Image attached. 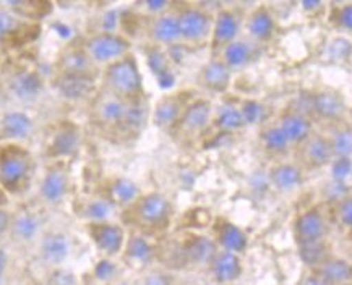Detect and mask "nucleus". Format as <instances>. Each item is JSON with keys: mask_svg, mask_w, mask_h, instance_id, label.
<instances>
[{"mask_svg": "<svg viewBox=\"0 0 352 285\" xmlns=\"http://www.w3.org/2000/svg\"><path fill=\"white\" fill-rule=\"evenodd\" d=\"M120 220L127 230L153 238L168 233L173 224L174 205L161 192L142 193L132 205L122 209Z\"/></svg>", "mask_w": 352, "mask_h": 285, "instance_id": "nucleus-1", "label": "nucleus"}, {"mask_svg": "<svg viewBox=\"0 0 352 285\" xmlns=\"http://www.w3.org/2000/svg\"><path fill=\"white\" fill-rule=\"evenodd\" d=\"M36 169L33 152L25 144H0V190L3 193L12 196L25 194L33 183Z\"/></svg>", "mask_w": 352, "mask_h": 285, "instance_id": "nucleus-2", "label": "nucleus"}, {"mask_svg": "<svg viewBox=\"0 0 352 285\" xmlns=\"http://www.w3.org/2000/svg\"><path fill=\"white\" fill-rule=\"evenodd\" d=\"M99 88L122 101H140L146 98L144 81L133 52L109 63L99 71Z\"/></svg>", "mask_w": 352, "mask_h": 285, "instance_id": "nucleus-3", "label": "nucleus"}, {"mask_svg": "<svg viewBox=\"0 0 352 285\" xmlns=\"http://www.w3.org/2000/svg\"><path fill=\"white\" fill-rule=\"evenodd\" d=\"M300 112H304L314 120V124H322L329 128L342 122L349 120V107L344 96L335 89H317V91H305L299 101L292 104Z\"/></svg>", "mask_w": 352, "mask_h": 285, "instance_id": "nucleus-4", "label": "nucleus"}, {"mask_svg": "<svg viewBox=\"0 0 352 285\" xmlns=\"http://www.w3.org/2000/svg\"><path fill=\"white\" fill-rule=\"evenodd\" d=\"M129 102L112 96V94L98 91L89 101V120L102 135L124 141L125 138V117H127Z\"/></svg>", "mask_w": 352, "mask_h": 285, "instance_id": "nucleus-5", "label": "nucleus"}, {"mask_svg": "<svg viewBox=\"0 0 352 285\" xmlns=\"http://www.w3.org/2000/svg\"><path fill=\"white\" fill-rule=\"evenodd\" d=\"M80 46L99 70L132 52V41L117 31H96L80 41Z\"/></svg>", "mask_w": 352, "mask_h": 285, "instance_id": "nucleus-6", "label": "nucleus"}, {"mask_svg": "<svg viewBox=\"0 0 352 285\" xmlns=\"http://www.w3.org/2000/svg\"><path fill=\"white\" fill-rule=\"evenodd\" d=\"M174 8L177 13L180 43L187 46H208L214 12L201 3H182Z\"/></svg>", "mask_w": 352, "mask_h": 285, "instance_id": "nucleus-7", "label": "nucleus"}, {"mask_svg": "<svg viewBox=\"0 0 352 285\" xmlns=\"http://www.w3.org/2000/svg\"><path fill=\"white\" fill-rule=\"evenodd\" d=\"M214 104L210 98L197 94L190 102L187 104L185 111L173 130V137L180 141H193L200 138L206 130L211 128L213 120Z\"/></svg>", "mask_w": 352, "mask_h": 285, "instance_id": "nucleus-8", "label": "nucleus"}, {"mask_svg": "<svg viewBox=\"0 0 352 285\" xmlns=\"http://www.w3.org/2000/svg\"><path fill=\"white\" fill-rule=\"evenodd\" d=\"M7 98L16 99L18 102L31 104L41 98L44 91V80L38 70L28 65H13L7 73L0 76Z\"/></svg>", "mask_w": 352, "mask_h": 285, "instance_id": "nucleus-9", "label": "nucleus"}, {"mask_svg": "<svg viewBox=\"0 0 352 285\" xmlns=\"http://www.w3.org/2000/svg\"><path fill=\"white\" fill-rule=\"evenodd\" d=\"M197 96L195 89H175L157 99L150 111L151 124L164 133H173L187 104Z\"/></svg>", "mask_w": 352, "mask_h": 285, "instance_id": "nucleus-10", "label": "nucleus"}, {"mask_svg": "<svg viewBox=\"0 0 352 285\" xmlns=\"http://www.w3.org/2000/svg\"><path fill=\"white\" fill-rule=\"evenodd\" d=\"M331 220L329 214L322 206H309L296 216L292 223V233L297 247L312 245L328 240V232Z\"/></svg>", "mask_w": 352, "mask_h": 285, "instance_id": "nucleus-11", "label": "nucleus"}, {"mask_svg": "<svg viewBox=\"0 0 352 285\" xmlns=\"http://www.w3.org/2000/svg\"><path fill=\"white\" fill-rule=\"evenodd\" d=\"M243 13L236 7H219L213 15V30H211L208 47L211 57H216L232 41L242 36Z\"/></svg>", "mask_w": 352, "mask_h": 285, "instance_id": "nucleus-12", "label": "nucleus"}, {"mask_svg": "<svg viewBox=\"0 0 352 285\" xmlns=\"http://www.w3.org/2000/svg\"><path fill=\"white\" fill-rule=\"evenodd\" d=\"M72 179L69 162L52 161L44 169L43 179L39 182V200L47 206H58L67 200L70 193Z\"/></svg>", "mask_w": 352, "mask_h": 285, "instance_id": "nucleus-13", "label": "nucleus"}, {"mask_svg": "<svg viewBox=\"0 0 352 285\" xmlns=\"http://www.w3.org/2000/svg\"><path fill=\"white\" fill-rule=\"evenodd\" d=\"M87 233L96 250L101 253L102 258L120 256L124 250L125 240H127V229L116 220H104V223H89L85 224Z\"/></svg>", "mask_w": 352, "mask_h": 285, "instance_id": "nucleus-14", "label": "nucleus"}, {"mask_svg": "<svg viewBox=\"0 0 352 285\" xmlns=\"http://www.w3.org/2000/svg\"><path fill=\"white\" fill-rule=\"evenodd\" d=\"M292 152L296 155L294 161L300 166V169L304 172L322 170L324 167H329L333 161L331 148H329L327 133L318 130H315L314 133Z\"/></svg>", "mask_w": 352, "mask_h": 285, "instance_id": "nucleus-15", "label": "nucleus"}, {"mask_svg": "<svg viewBox=\"0 0 352 285\" xmlns=\"http://www.w3.org/2000/svg\"><path fill=\"white\" fill-rule=\"evenodd\" d=\"M81 148V130L74 122H60L52 131L46 146L49 162L65 161L78 155Z\"/></svg>", "mask_w": 352, "mask_h": 285, "instance_id": "nucleus-16", "label": "nucleus"}, {"mask_svg": "<svg viewBox=\"0 0 352 285\" xmlns=\"http://www.w3.org/2000/svg\"><path fill=\"white\" fill-rule=\"evenodd\" d=\"M243 30H245V38L255 43L256 46L265 47L266 44L272 43L278 30L276 18L272 8L266 3L255 5L243 15Z\"/></svg>", "mask_w": 352, "mask_h": 285, "instance_id": "nucleus-17", "label": "nucleus"}, {"mask_svg": "<svg viewBox=\"0 0 352 285\" xmlns=\"http://www.w3.org/2000/svg\"><path fill=\"white\" fill-rule=\"evenodd\" d=\"M208 233L218 247V250L243 255L248 248V235L241 225L232 223L229 217L216 216L211 223Z\"/></svg>", "mask_w": 352, "mask_h": 285, "instance_id": "nucleus-18", "label": "nucleus"}, {"mask_svg": "<svg viewBox=\"0 0 352 285\" xmlns=\"http://www.w3.org/2000/svg\"><path fill=\"white\" fill-rule=\"evenodd\" d=\"M232 78V71L224 65L219 57H210L198 70L197 86L201 91L223 98L231 91Z\"/></svg>", "mask_w": 352, "mask_h": 285, "instance_id": "nucleus-19", "label": "nucleus"}, {"mask_svg": "<svg viewBox=\"0 0 352 285\" xmlns=\"http://www.w3.org/2000/svg\"><path fill=\"white\" fill-rule=\"evenodd\" d=\"M274 122H276L279 128H281L287 143L291 144L292 151H294L297 146H300V144L314 133L315 126H317L309 115L300 112L299 109H296L292 104L284 107L278 114L276 119H274Z\"/></svg>", "mask_w": 352, "mask_h": 285, "instance_id": "nucleus-20", "label": "nucleus"}, {"mask_svg": "<svg viewBox=\"0 0 352 285\" xmlns=\"http://www.w3.org/2000/svg\"><path fill=\"white\" fill-rule=\"evenodd\" d=\"M182 262L187 268H205L218 251V247L208 233L187 232L179 242Z\"/></svg>", "mask_w": 352, "mask_h": 285, "instance_id": "nucleus-21", "label": "nucleus"}, {"mask_svg": "<svg viewBox=\"0 0 352 285\" xmlns=\"http://www.w3.org/2000/svg\"><path fill=\"white\" fill-rule=\"evenodd\" d=\"M120 256L129 268L137 271L148 269L157 260V247L153 238L127 230V240Z\"/></svg>", "mask_w": 352, "mask_h": 285, "instance_id": "nucleus-22", "label": "nucleus"}, {"mask_svg": "<svg viewBox=\"0 0 352 285\" xmlns=\"http://www.w3.org/2000/svg\"><path fill=\"white\" fill-rule=\"evenodd\" d=\"M148 44L160 47H170L180 44V31L177 13L174 5L160 15L148 18Z\"/></svg>", "mask_w": 352, "mask_h": 285, "instance_id": "nucleus-23", "label": "nucleus"}, {"mask_svg": "<svg viewBox=\"0 0 352 285\" xmlns=\"http://www.w3.org/2000/svg\"><path fill=\"white\" fill-rule=\"evenodd\" d=\"M261 49L263 47L256 46L255 43H252L245 36H241V38L232 41L231 44H228L216 57H219L234 75L239 73V71L250 69L260 58Z\"/></svg>", "mask_w": 352, "mask_h": 285, "instance_id": "nucleus-24", "label": "nucleus"}, {"mask_svg": "<svg viewBox=\"0 0 352 285\" xmlns=\"http://www.w3.org/2000/svg\"><path fill=\"white\" fill-rule=\"evenodd\" d=\"M99 70L87 56L80 43L69 44L62 49L56 60V73L62 75H80V76H93L99 78Z\"/></svg>", "mask_w": 352, "mask_h": 285, "instance_id": "nucleus-25", "label": "nucleus"}, {"mask_svg": "<svg viewBox=\"0 0 352 285\" xmlns=\"http://www.w3.org/2000/svg\"><path fill=\"white\" fill-rule=\"evenodd\" d=\"M34 131V120L28 112L3 111L0 112V144L20 143L23 144Z\"/></svg>", "mask_w": 352, "mask_h": 285, "instance_id": "nucleus-26", "label": "nucleus"}, {"mask_svg": "<svg viewBox=\"0 0 352 285\" xmlns=\"http://www.w3.org/2000/svg\"><path fill=\"white\" fill-rule=\"evenodd\" d=\"M54 89L69 101H91L99 88V78L80 75L56 73L52 78Z\"/></svg>", "mask_w": 352, "mask_h": 285, "instance_id": "nucleus-27", "label": "nucleus"}, {"mask_svg": "<svg viewBox=\"0 0 352 285\" xmlns=\"http://www.w3.org/2000/svg\"><path fill=\"white\" fill-rule=\"evenodd\" d=\"M72 253V240L65 232H44L38 240V255L44 264L57 266L64 264Z\"/></svg>", "mask_w": 352, "mask_h": 285, "instance_id": "nucleus-28", "label": "nucleus"}, {"mask_svg": "<svg viewBox=\"0 0 352 285\" xmlns=\"http://www.w3.org/2000/svg\"><path fill=\"white\" fill-rule=\"evenodd\" d=\"M43 233V220L34 209L21 207V209L13 212L12 225L8 230V235L13 242L20 243V245H28V243L38 242Z\"/></svg>", "mask_w": 352, "mask_h": 285, "instance_id": "nucleus-29", "label": "nucleus"}, {"mask_svg": "<svg viewBox=\"0 0 352 285\" xmlns=\"http://www.w3.org/2000/svg\"><path fill=\"white\" fill-rule=\"evenodd\" d=\"M305 172L296 161L281 159L272 162L268 170V182L279 193H291L302 187Z\"/></svg>", "mask_w": 352, "mask_h": 285, "instance_id": "nucleus-30", "label": "nucleus"}, {"mask_svg": "<svg viewBox=\"0 0 352 285\" xmlns=\"http://www.w3.org/2000/svg\"><path fill=\"white\" fill-rule=\"evenodd\" d=\"M211 280L218 285H231L241 279L243 273V261L241 255L218 250L206 266Z\"/></svg>", "mask_w": 352, "mask_h": 285, "instance_id": "nucleus-31", "label": "nucleus"}, {"mask_svg": "<svg viewBox=\"0 0 352 285\" xmlns=\"http://www.w3.org/2000/svg\"><path fill=\"white\" fill-rule=\"evenodd\" d=\"M99 194L120 212L137 200L142 194V190L133 180L127 177H109L102 183V190Z\"/></svg>", "mask_w": 352, "mask_h": 285, "instance_id": "nucleus-32", "label": "nucleus"}, {"mask_svg": "<svg viewBox=\"0 0 352 285\" xmlns=\"http://www.w3.org/2000/svg\"><path fill=\"white\" fill-rule=\"evenodd\" d=\"M258 144L261 152L265 156H268L273 162L287 159V156L292 152L291 144L287 143L286 137H284V133L276 122H274V119L260 126Z\"/></svg>", "mask_w": 352, "mask_h": 285, "instance_id": "nucleus-33", "label": "nucleus"}, {"mask_svg": "<svg viewBox=\"0 0 352 285\" xmlns=\"http://www.w3.org/2000/svg\"><path fill=\"white\" fill-rule=\"evenodd\" d=\"M211 128L221 131V133H237V131L245 130V122H243L241 112V99H226L213 111V120H211Z\"/></svg>", "mask_w": 352, "mask_h": 285, "instance_id": "nucleus-34", "label": "nucleus"}, {"mask_svg": "<svg viewBox=\"0 0 352 285\" xmlns=\"http://www.w3.org/2000/svg\"><path fill=\"white\" fill-rule=\"evenodd\" d=\"M117 212L119 211H117L106 198H102L101 194H94V196L81 201L80 205L76 206V214H78L80 219L85 220V224L114 220Z\"/></svg>", "mask_w": 352, "mask_h": 285, "instance_id": "nucleus-35", "label": "nucleus"}, {"mask_svg": "<svg viewBox=\"0 0 352 285\" xmlns=\"http://www.w3.org/2000/svg\"><path fill=\"white\" fill-rule=\"evenodd\" d=\"M315 271L322 275L328 285L352 284V268L349 260L344 256L335 255V253L329 255Z\"/></svg>", "mask_w": 352, "mask_h": 285, "instance_id": "nucleus-36", "label": "nucleus"}, {"mask_svg": "<svg viewBox=\"0 0 352 285\" xmlns=\"http://www.w3.org/2000/svg\"><path fill=\"white\" fill-rule=\"evenodd\" d=\"M324 133L331 148L333 159H352V128L349 120L329 126Z\"/></svg>", "mask_w": 352, "mask_h": 285, "instance_id": "nucleus-37", "label": "nucleus"}, {"mask_svg": "<svg viewBox=\"0 0 352 285\" xmlns=\"http://www.w3.org/2000/svg\"><path fill=\"white\" fill-rule=\"evenodd\" d=\"M36 26L38 23L21 20L15 13L0 5V44L15 43L16 39L23 38L30 30L36 28Z\"/></svg>", "mask_w": 352, "mask_h": 285, "instance_id": "nucleus-38", "label": "nucleus"}, {"mask_svg": "<svg viewBox=\"0 0 352 285\" xmlns=\"http://www.w3.org/2000/svg\"><path fill=\"white\" fill-rule=\"evenodd\" d=\"M2 7H6L7 10L15 13L16 16H20L21 20L30 21V23H36L41 18L47 16L51 12V3L44 2H31V0H15V2H3L0 3Z\"/></svg>", "mask_w": 352, "mask_h": 285, "instance_id": "nucleus-39", "label": "nucleus"}, {"mask_svg": "<svg viewBox=\"0 0 352 285\" xmlns=\"http://www.w3.org/2000/svg\"><path fill=\"white\" fill-rule=\"evenodd\" d=\"M144 56H146L148 67L153 70V73L156 75V78L161 81L170 80L173 78V62L168 54H166L164 47L153 46V44H148L144 47Z\"/></svg>", "mask_w": 352, "mask_h": 285, "instance_id": "nucleus-40", "label": "nucleus"}, {"mask_svg": "<svg viewBox=\"0 0 352 285\" xmlns=\"http://www.w3.org/2000/svg\"><path fill=\"white\" fill-rule=\"evenodd\" d=\"M241 112L245 126H261L270 122V106L260 99L247 98L241 99Z\"/></svg>", "mask_w": 352, "mask_h": 285, "instance_id": "nucleus-41", "label": "nucleus"}, {"mask_svg": "<svg viewBox=\"0 0 352 285\" xmlns=\"http://www.w3.org/2000/svg\"><path fill=\"white\" fill-rule=\"evenodd\" d=\"M297 251H299V258L307 269H317L329 255H333V250L328 245V240L320 243H312V245L297 247Z\"/></svg>", "mask_w": 352, "mask_h": 285, "instance_id": "nucleus-42", "label": "nucleus"}, {"mask_svg": "<svg viewBox=\"0 0 352 285\" xmlns=\"http://www.w3.org/2000/svg\"><path fill=\"white\" fill-rule=\"evenodd\" d=\"M331 216L329 220L344 232H351L352 229V198L347 193L341 196L340 200H335L331 205Z\"/></svg>", "mask_w": 352, "mask_h": 285, "instance_id": "nucleus-43", "label": "nucleus"}, {"mask_svg": "<svg viewBox=\"0 0 352 285\" xmlns=\"http://www.w3.org/2000/svg\"><path fill=\"white\" fill-rule=\"evenodd\" d=\"M329 25L341 33H351L352 30V3L344 2L335 5L329 13Z\"/></svg>", "mask_w": 352, "mask_h": 285, "instance_id": "nucleus-44", "label": "nucleus"}, {"mask_svg": "<svg viewBox=\"0 0 352 285\" xmlns=\"http://www.w3.org/2000/svg\"><path fill=\"white\" fill-rule=\"evenodd\" d=\"M329 169H331V182L344 187L347 180L351 179L352 159H333Z\"/></svg>", "mask_w": 352, "mask_h": 285, "instance_id": "nucleus-45", "label": "nucleus"}, {"mask_svg": "<svg viewBox=\"0 0 352 285\" xmlns=\"http://www.w3.org/2000/svg\"><path fill=\"white\" fill-rule=\"evenodd\" d=\"M138 285H174V277L166 271H146Z\"/></svg>", "mask_w": 352, "mask_h": 285, "instance_id": "nucleus-46", "label": "nucleus"}, {"mask_svg": "<svg viewBox=\"0 0 352 285\" xmlns=\"http://www.w3.org/2000/svg\"><path fill=\"white\" fill-rule=\"evenodd\" d=\"M116 274L117 268L111 258H102V260L94 266V275H96V279L102 280V282H109V280L116 277Z\"/></svg>", "mask_w": 352, "mask_h": 285, "instance_id": "nucleus-47", "label": "nucleus"}, {"mask_svg": "<svg viewBox=\"0 0 352 285\" xmlns=\"http://www.w3.org/2000/svg\"><path fill=\"white\" fill-rule=\"evenodd\" d=\"M144 13H148V16L160 15V13L169 10L173 7V3L166 2V0H150V2H144Z\"/></svg>", "mask_w": 352, "mask_h": 285, "instance_id": "nucleus-48", "label": "nucleus"}, {"mask_svg": "<svg viewBox=\"0 0 352 285\" xmlns=\"http://www.w3.org/2000/svg\"><path fill=\"white\" fill-rule=\"evenodd\" d=\"M297 285H328L324 282L322 275H320L315 269H307L304 274L300 275Z\"/></svg>", "mask_w": 352, "mask_h": 285, "instance_id": "nucleus-49", "label": "nucleus"}, {"mask_svg": "<svg viewBox=\"0 0 352 285\" xmlns=\"http://www.w3.org/2000/svg\"><path fill=\"white\" fill-rule=\"evenodd\" d=\"M12 211L6 209V207L0 206V238L8 235V230H10L12 225Z\"/></svg>", "mask_w": 352, "mask_h": 285, "instance_id": "nucleus-50", "label": "nucleus"}, {"mask_svg": "<svg viewBox=\"0 0 352 285\" xmlns=\"http://www.w3.org/2000/svg\"><path fill=\"white\" fill-rule=\"evenodd\" d=\"M8 268V255L3 248H0V279L3 277Z\"/></svg>", "mask_w": 352, "mask_h": 285, "instance_id": "nucleus-51", "label": "nucleus"}, {"mask_svg": "<svg viewBox=\"0 0 352 285\" xmlns=\"http://www.w3.org/2000/svg\"><path fill=\"white\" fill-rule=\"evenodd\" d=\"M7 93H6V88H3L2 84V80H0V112H3V106H6L7 102Z\"/></svg>", "mask_w": 352, "mask_h": 285, "instance_id": "nucleus-52", "label": "nucleus"}, {"mask_svg": "<svg viewBox=\"0 0 352 285\" xmlns=\"http://www.w3.org/2000/svg\"><path fill=\"white\" fill-rule=\"evenodd\" d=\"M0 65H2V54H0Z\"/></svg>", "mask_w": 352, "mask_h": 285, "instance_id": "nucleus-53", "label": "nucleus"}, {"mask_svg": "<svg viewBox=\"0 0 352 285\" xmlns=\"http://www.w3.org/2000/svg\"><path fill=\"white\" fill-rule=\"evenodd\" d=\"M342 285H352V284H342Z\"/></svg>", "mask_w": 352, "mask_h": 285, "instance_id": "nucleus-54", "label": "nucleus"}]
</instances>
